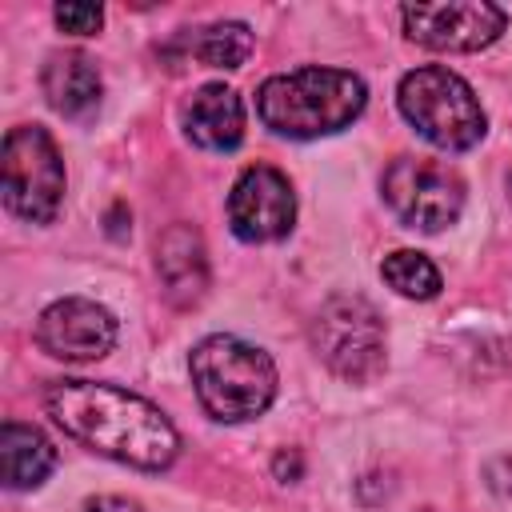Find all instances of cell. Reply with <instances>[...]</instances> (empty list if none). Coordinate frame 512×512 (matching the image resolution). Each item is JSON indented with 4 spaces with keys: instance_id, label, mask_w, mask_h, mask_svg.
I'll list each match as a JSON object with an SVG mask.
<instances>
[{
    "instance_id": "cell-1",
    "label": "cell",
    "mask_w": 512,
    "mask_h": 512,
    "mask_svg": "<svg viewBox=\"0 0 512 512\" xmlns=\"http://www.w3.org/2000/svg\"><path fill=\"white\" fill-rule=\"evenodd\" d=\"M44 412L76 444L140 472H164L180 452L176 424L152 400L116 384L52 380L44 388Z\"/></svg>"
},
{
    "instance_id": "cell-2",
    "label": "cell",
    "mask_w": 512,
    "mask_h": 512,
    "mask_svg": "<svg viewBox=\"0 0 512 512\" xmlns=\"http://www.w3.org/2000/svg\"><path fill=\"white\" fill-rule=\"evenodd\" d=\"M368 104V88L348 68H292L256 88V116L284 140H316L348 128Z\"/></svg>"
},
{
    "instance_id": "cell-3",
    "label": "cell",
    "mask_w": 512,
    "mask_h": 512,
    "mask_svg": "<svg viewBox=\"0 0 512 512\" xmlns=\"http://www.w3.org/2000/svg\"><path fill=\"white\" fill-rule=\"evenodd\" d=\"M192 388L200 408L220 424H244L272 408L276 400V364L264 348L240 336H204L188 356Z\"/></svg>"
},
{
    "instance_id": "cell-4",
    "label": "cell",
    "mask_w": 512,
    "mask_h": 512,
    "mask_svg": "<svg viewBox=\"0 0 512 512\" xmlns=\"http://www.w3.org/2000/svg\"><path fill=\"white\" fill-rule=\"evenodd\" d=\"M396 104L400 116L440 152H468L488 132V116L472 84L444 64L404 72L396 84Z\"/></svg>"
},
{
    "instance_id": "cell-5",
    "label": "cell",
    "mask_w": 512,
    "mask_h": 512,
    "mask_svg": "<svg viewBox=\"0 0 512 512\" xmlns=\"http://www.w3.org/2000/svg\"><path fill=\"white\" fill-rule=\"evenodd\" d=\"M312 348L344 384H372L388 364V332L372 300L340 292L312 320Z\"/></svg>"
},
{
    "instance_id": "cell-6",
    "label": "cell",
    "mask_w": 512,
    "mask_h": 512,
    "mask_svg": "<svg viewBox=\"0 0 512 512\" xmlns=\"http://www.w3.org/2000/svg\"><path fill=\"white\" fill-rule=\"evenodd\" d=\"M64 156L40 124H20L0 148V192L12 216L52 224L64 208Z\"/></svg>"
},
{
    "instance_id": "cell-7",
    "label": "cell",
    "mask_w": 512,
    "mask_h": 512,
    "mask_svg": "<svg viewBox=\"0 0 512 512\" xmlns=\"http://www.w3.org/2000/svg\"><path fill=\"white\" fill-rule=\"evenodd\" d=\"M380 196L392 216L416 232H444L464 212V180L424 156H396L380 176Z\"/></svg>"
},
{
    "instance_id": "cell-8",
    "label": "cell",
    "mask_w": 512,
    "mask_h": 512,
    "mask_svg": "<svg viewBox=\"0 0 512 512\" xmlns=\"http://www.w3.org/2000/svg\"><path fill=\"white\" fill-rule=\"evenodd\" d=\"M404 36L432 52H480L500 40L508 12L488 0H416L400 8Z\"/></svg>"
},
{
    "instance_id": "cell-9",
    "label": "cell",
    "mask_w": 512,
    "mask_h": 512,
    "mask_svg": "<svg viewBox=\"0 0 512 512\" xmlns=\"http://www.w3.org/2000/svg\"><path fill=\"white\" fill-rule=\"evenodd\" d=\"M228 224L244 244L284 240L296 224V192L272 164H252L228 192Z\"/></svg>"
},
{
    "instance_id": "cell-10",
    "label": "cell",
    "mask_w": 512,
    "mask_h": 512,
    "mask_svg": "<svg viewBox=\"0 0 512 512\" xmlns=\"http://www.w3.org/2000/svg\"><path fill=\"white\" fill-rule=\"evenodd\" d=\"M116 336H120L116 316L88 296L52 300L36 320L40 352H48L52 360H68V364H88V360L108 356Z\"/></svg>"
},
{
    "instance_id": "cell-11",
    "label": "cell",
    "mask_w": 512,
    "mask_h": 512,
    "mask_svg": "<svg viewBox=\"0 0 512 512\" xmlns=\"http://www.w3.org/2000/svg\"><path fill=\"white\" fill-rule=\"evenodd\" d=\"M156 272L168 304L192 308L208 292V252L192 224H172L156 240Z\"/></svg>"
},
{
    "instance_id": "cell-12",
    "label": "cell",
    "mask_w": 512,
    "mask_h": 512,
    "mask_svg": "<svg viewBox=\"0 0 512 512\" xmlns=\"http://www.w3.org/2000/svg\"><path fill=\"white\" fill-rule=\"evenodd\" d=\"M184 132L204 152H232L244 140V100L228 84H200L184 108Z\"/></svg>"
},
{
    "instance_id": "cell-13",
    "label": "cell",
    "mask_w": 512,
    "mask_h": 512,
    "mask_svg": "<svg viewBox=\"0 0 512 512\" xmlns=\"http://www.w3.org/2000/svg\"><path fill=\"white\" fill-rule=\"evenodd\" d=\"M40 88H44V100L52 104V112H60L64 120H92L100 108V96H104L100 68L84 52L48 56V64L40 72Z\"/></svg>"
},
{
    "instance_id": "cell-14",
    "label": "cell",
    "mask_w": 512,
    "mask_h": 512,
    "mask_svg": "<svg viewBox=\"0 0 512 512\" xmlns=\"http://www.w3.org/2000/svg\"><path fill=\"white\" fill-rule=\"evenodd\" d=\"M56 468V448L36 424L4 420L0 428V476L8 492H28L48 480Z\"/></svg>"
},
{
    "instance_id": "cell-15",
    "label": "cell",
    "mask_w": 512,
    "mask_h": 512,
    "mask_svg": "<svg viewBox=\"0 0 512 512\" xmlns=\"http://www.w3.org/2000/svg\"><path fill=\"white\" fill-rule=\"evenodd\" d=\"M180 48L188 60H196L204 68H240L252 56V32L240 20H216L208 28L184 32Z\"/></svg>"
},
{
    "instance_id": "cell-16",
    "label": "cell",
    "mask_w": 512,
    "mask_h": 512,
    "mask_svg": "<svg viewBox=\"0 0 512 512\" xmlns=\"http://www.w3.org/2000/svg\"><path fill=\"white\" fill-rule=\"evenodd\" d=\"M380 276H384L388 288H396V292L408 296V300H432V296H440V288H444L440 268H436L424 252H416V248H396V252H388L384 264H380Z\"/></svg>"
},
{
    "instance_id": "cell-17",
    "label": "cell",
    "mask_w": 512,
    "mask_h": 512,
    "mask_svg": "<svg viewBox=\"0 0 512 512\" xmlns=\"http://www.w3.org/2000/svg\"><path fill=\"white\" fill-rule=\"evenodd\" d=\"M52 16L68 36H96L100 24H104V8L100 4H84V0H64V4L52 8Z\"/></svg>"
},
{
    "instance_id": "cell-18",
    "label": "cell",
    "mask_w": 512,
    "mask_h": 512,
    "mask_svg": "<svg viewBox=\"0 0 512 512\" xmlns=\"http://www.w3.org/2000/svg\"><path fill=\"white\" fill-rule=\"evenodd\" d=\"M80 512H144V508L128 496H92L80 504Z\"/></svg>"
}]
</instances>
